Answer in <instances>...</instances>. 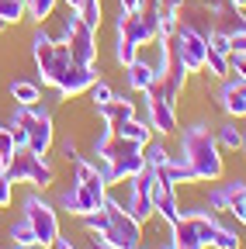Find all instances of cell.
<instances>
[{
  "label": "cell",
  "mask_w": 246,
  "mask_h": 249,
  "mask_svg": "<svg viewBox=\"0 0 246 249\" xmlns=\"http://www.w3.org/2000/svg\"><path fill=\"white\" fill-rule=\"evenodd\" d=\"M215 249H243V242H239V235L232 232V229H226V225H219V232H215V242H211Z\"/></svg>",
  "instance_id": "cell-30"
},
{
  "label": "cell",
  "mask_w": 246,
  "mask_h": 249,
  "mask_svg": "<svg viewBox=\"0 0 246 249\" xmlns=\"http://www.w3.org/2000/svg\"><path fill=\"white\" fill-rule=\"evenodd\" d=\"M11 242H14V246H38V239H35V229L28 225L24 218L11 225Z\"/></svg>",
  "instance_id": "cell-26"
},
{
  "label": "cell",
  "mask_w": 246,
  "mask_h": 249,
  "mask_svg": "<svg viewBox=\"0 0 246 249\" xmlns=\"http://www.w3.org/2000/svg\"><path fill=\"white\" fill-rule=\"evenodd\" d=\"M243 149H246V142H243Z\"/></svg>",
  "instance_id": "cell-43"
},
{
  "label": "cell",
  "mask_w": 246,
  "mask_h": 249,
  "mask_svg": "<svg viewBox=\"0 0 246 249\" xmlns=\"http://www.w3.org/2000/svg\"><path fill=\"white\" fill-rule=\"evenodd\" d=\"M215 142H219V149H243L246 132L236 124V118H229L226 124H219V135H215Z\"/></svg>",
  "instance_id": "cell-22"
},
{
  "label": "cell",
  "mask_w": 246,
  "mask_h": 249,
  "mask_svg": "<svg viewBox=\"0 0 246 249\" xmlns=\"http://www.w3.org/2000/svg\"><path fill=\"white\" fill-rule=\"evenodd\" d=\"M229 42H232V52L246 55V28H243V31H236V35H229Z\"/></svg>",
  "instance_id": "cell-35"
},
{
  "label": "cell",
  "mask_w": 246,
  "mask_h": 249,
  "mask_svg": "<svg viewBox=\"0 0 246 249\" xmlns=\"http://www.w3.org/2000/svg\"><path fill=\"white\" fill-rule=\"evenodd\" d=\"M111 132L121 135V139H129V142H139V145H146V142L152 139L149 121H139V118H129L125 124H118V128H111Z\"/></svg>",
  "instance_id": "cell-21"
},
{
  "label": "cell",
  "mask_w": 246,
  "mask_h": 249,
  "mask_svg": "<svg viewBox=\"0 0 246 249\" xmlns=\"http://www.w3.org/2000/svg\"><path fill=\"white\" fill-rule=\"evenodd\" d=\"M56 249H76V246H70L66 239H59V242H56Z\"/></svg>",
  "instance_id": "cell-40"
},
{
  "label": "cell",
  "mask_w": 246,
  "mask_h": 249,
  "mask_svg": "<svg viewBox=\"0 0 246 249\" xmlns=\"http://www.w3.org/2000/svg\"><path fill=\"white\" fill-rule=\"evenodd\" d=\"M97 80V62L94 66H80V62H73L70 66V73L59 80V97H80V93H87L90 90V83Z\"/></svg>",
  "instance_id": "cell-15"
},
{
  "label": "cell",
  "mask_w": 246,
  "mask_h": 249,
  "mask_svg": "<svg viewBox=\"0 0 246 249\" xmlns=\"http://www.w3.org/2000/svg\"><path fill=\"white\" fill-rule=\"evenodd\" d=\"M156 42L152 38V31L146 28L142 14H118V24H114V62L118 66H129V62L139 55L142 45Z\"/></svg>",
  "instance_id": "cell-8"
},
{
  "label": "cell",
  "mask_w": 246,
  "mask_h": 249,
  "mask_svg": "<svg viewBox=\"0 0 246 249\" xmlns=\"http://www.w3.org/2000/svg\"><path fill=\"white\" fill-rule=\"evenodd\" d=\"M94 160H104V173H101V177H104L108 187H114V183H121V180H132L135 173L146 170L142 145L114 135L111 128L94 142Z\"/></svg>",
  "instance_id": "cell-2"
},
{
  "label": "cell",
  "mask_w": 246,
  "mask_h": 249,
  "mask_svg": "<svg viewBox=\"0 0 246 249\" xmlns=\"http://www.w3.org/2000/svg\"><path fill=\"white\" fill-rule=\"evenodd\" d=\"M87 93H90V101H94V107H104V104L114 97V90H111V87H108L101 76H97L94 83H90V90H87Z\"/></svg>",
  "instance_id": "cell-29"
},
{
  "label": "cell",
  "mask_w": 246,
  "mask_h": 249,
  "mask_svg": "<svg viewBox=\"0 0 246 249\" xmlns=\"http://www.w3.org/2000/svg\"><path fill=\"white\" fill-rule=\"evenodd\" d=\"M229 73H232V76H239V80H246V55L229 52Z\"/></svg>",
  "instance_id": "cell-33"
},
{
  "label": "cell",
  "mask_w": 246,
  "mask_h": 249,
  "mask_svg": "<svg viewBox=\"0 0 246 249\" xmlns=\"http://www.w3.org/2000/svg\"><path fill=\"white\" fill-rule=\"evenodd\" d=\"M205 70H208L211 76H229V55L215 52V49L208 45V55H205Z\"/></svg>",
  "instance_id": "cell-25"
},
{
  "label": "cell",
  "mask_w": 246,
  "mask_h": 249,
  "mask_svg": "<svg viewBox=\"0 0 246 249\" xmlns=\"http://www.w3.org/2000/svg\"><path fill=\"white\" fill-rule=\"evenodd\" d=\"M125 208H129V214L135 218L139 225H142V222H149V218L156 214V211H152V204H149V197L139 191V187H132V183H129V201H125Z\"/></svg>",
  "instance_id": "cell-20"
},
{
  "label": "cell",
  "mask_w": 246,
  "mask_h": 249,
  "mask_svg": "<svg viewBox=\"0 0 246 249\" xmlns=\"http://www.w3.org/2000/svg\"><path fill=\"white\" fill-rule=\"evenodd\" d=\"M11 132H14V142L18 145H28L32 152L45 156L56 142V128H52V114L42 107V104H32V107H24L18 104L11 111Z\"/></svg>",
  "instance_id": "cell-5"
},
{
  "label": "cell",
  "mask_w": 246,
  "mask_h": 249,
  "mask_svg": "<svg viewBox=\"0 0 246 249\" xmlns=\"http://www.w3.org/2000/svg\"><path fill=\"white\" fill-rule=\"evenodd\" d=\"M121 70H125V83H129V87H132L135 93H146V90H149V83L160 76V73L152 70L146 59H139V55H135V59L129 62V66H121Z\"/></svg>",
  "instance_id": "cell-18"
},
{
  "label": "cell",
  "mask_w": 246,
  "mask_h": 249,
  "mask_svg": "<svg viewBox=\"0 0 246 249\" xmlns=\"http://www.w3.org/2000/svg\"><path fill=\"white\" fill-rule=\"evenodd\" d=\"M24 4H28V18L32 21H45V18H52L59 0H24Z\"/></svg>",
  "instance_id": "cell-28"
},
{
  "label": "cell",
  "mask_w": 246,
  "mask_h": 249,
  "mask_svg": "<svg viewBox=\"0 0 246 249\" xmlns=\"http://www.w3.org/2000/svg\"><path fill=\"white\" fill-rule=\"evenodd\" d=\"M160 173H163L173 187H177V183H180V187H184V183H201V180H198V173L191 170V163L184 160V156H170V160L160 166Z\"/></svg>",
  "instance_id": "cell-19"
},
{
  "label": "cell",
  "mask_w": 246,
  "mask_h": 249,
  "mask_svg": "<svg viewBox=\"0 0 246 249\" xmlns=\"http://www.w3.org/2000/svg\"><path fill=\"white\" fill-rule=\"evenodd\" d=\"M118 4H121V11H125V14H139V11H142V0H118Z\"/></svg>",
  "instance_id": "cell-36"
},
{
  "label": "cell",
  "mask_w": 246,
  "mask_h": 249,
  "mask_svg": "<svg viewBox=\"0 0 246 249\" xmlns=\"http://www.w3.org/2000/svg\"><path fill=\"white\" fill-rule=\"evenodd\" d=\"M219 107L229 114V118H246V80L239 76H229L219 90Z\"/></svg>",
  "instance_id": "cell-16"
},
{
  "label": "cell",
  "mask_w": 246,
  "mask_h": 249,
  "mask_svg": "<svg viewBox=\"0 0 246 249\" xmlns=\"http://www.w3.org/2000/svg\"><path fill=\"white\" fill-rule=\"evenodd\" d=\"M4 177L11 183H35V187H49L52 183V166L45 163V156L32 152L28 145H18L14 156L4 163Z\"/></svg>",
  "instance_id": "cell-9"
},
{
  "label": "cell",
  "mask_w": 246,
  "mask_h": 249,
  "mask_svg": "<svg viewBox=\"0 0 246 249\" xmlns=\"http://www.w3.org/2000/svg\"><path fill=\"white\" fill-rule=\"evenodd\" d=\"M24 18H28V4H24V0H0V21H4L7 28L24 21Z\"/></svg>",
  "instance_id": "cell-24"
},
{
  "label": "cell",
  "mask_w": 246,
  "mask_h": 249,
  "mask_svg": "<svg viewBox=\"0 0 246 249\" xmlns=\"http://www.w3.org/2000/svg\"><path fill=\"white\" fill-rule=\"evenodd\" d=\"M24 222L35 229V239H38V249H49L59 242V218L52 211V204H45L38 194H32L24 201Z\"/></svg>",
  "instance_id": "cell-12"
},
{
  "label": "cell",
  "mask_w": 246,
  "mask_h": 249,
  "mask_svg": "<svg viewBox=\"0 0 246 249\" xmlns=\"http://www.w3.org/2000/svg\"><path fill=\"white\" fill-rule=\"evenodd\" d=\"M63 4H66V7H70V11H80V7H83V4H87V0H63Z\"/></svg>",
  "instance_id": "cell-37"
},
{
  "label": "cell",
  "mask_w": 246,
  "mask_h": 249,
  "mask_svg": "<svg viewBox=\"0 0 246 249\" xmlns=\"http://www.w3.org/2000/svg\"><path fill=\"white\" fill-rule=\"evenodd\" d=\"M14 201V183L4 177V173H0V208H7Z\"/></svg>",
  "instance_id": "cell-34"
},
{
  "label": "cell",
  "mask_w": 246,
  "mask_h": 249,
  "mask_svg": "<svg viewBox=\"0 0 246 249\" xmlns=\"http://www.w3.org/2000/svg\"><path fill=\"white\" fill-rule=\"evenodd\" d=\"M170 229H173V235H170L167 249H208L215 242V232H219V218L205 214V211H188Z\"/></svg>",
  "instance_id": "cell-7"
},
{
  "label": "cell",
  "mask_w": 246,
  "mask_h": 249,
  "mask_svg": "<svg viewBox=\"0 0 246 249\" xmlns=\"http://www.w3.org/2000/svg\"><path fill=\"white\" fill-rule=\"evenodd\" d=\"M14 249H38V246H14Z\"/></svg>",
  "instance_id": "cell-41"
},
{
  "label": "cell",
  "mask_w": 246,
  "mask_h": 249,
  "mask_svg": "<svg viewBox=\"0 0 246 249\" xmlns=\"http://www.w3.org/2000/svg\"><path fill=\"white\" fill-rule=\"evenodd\" d=\"M229 7H236V11H246V0H229Z\"/></svg>",
  "instance_id": "cell-38"
},
{
  "label": "cell",
  "mask_w": 246,
  "mask_h": 249,
  "mask_svg": "<svg viewBox=\"0 0 246 249\" xmlns=\"http://www.w3.org/2000/svg\"><path fill=\"white\" fill-rule=\"evenodd\" d=\"M63 38L70 45L73 62H80V66H94L97 62V28H90L76 11H70L63 21Z\"/></svg>",
  "instance_id": "cell-10"
},
{
  "label": "cell",
  "mask_w": 246,
  "mask_h": 249,
  "mask_svg": "<svg viewBox=\"0 0 246 249\" xmlns=\"http://www.w3.org/2000/svg\"><path fill=\"white\" fill-rule=\"evenodd\" d=\"M11 97H14V104L32 107V104L42 101V90H38V83H32V80H14V83H11Z\"/></svg>",
  "instance_id": "cell-23"
},
{
  "label": "cell",
  "mask_w": 246,
  "mask_h": 249,
  "mask_svg": "<svg viewBox=\"0 0 246 249\" xmlns=\"http://www.w3.org/2000/svg\"><path fill=\"white\" fill-rule=\"evenodd\" d=\"M167 38L177 45V52H180V59H184V66H188V73H201V70H205V55H208V31L194 28L191 21H184V24H177V28H173V35H167Z\"/></svg>",
  "instance_id": "cell-11"
},
{
  "label": "cell",
  "mask_w": 246,
  "mask_h": 249,
  "mask_svg": "<svg viewBox=\"0 0 246 249\" xmlns=\"http://www.w3.org/2000/svg\"><path fill=\"white\" fill-rule=\"evenodd\" d=\"M142 156H146V166H156V170H160V166H163V163L170 160V152H167V149H163L160 142H152V139H149V142L142 145Z\"/></svg>",
  "instance_id": "cell-27"
},
{
  "label": "cell",
  "mask_w": 246,
  "mask_h": 249,
  "mask_svg": "<svg viewBox=\"0 0 246 249\" xmlns=\"http://www.w3.org/2000/svg\"><path fill=\"white\" fill-rule=\"evenodd\" d=\"M83 229L97 242L121 246V249H139V239H142V225L129 214V208L121 201H114V197H104V204L94 214H83Z\"/></svg>",
  "instance_id": "cell-1"
},
{
  "label": "cell",
  "mask_w": 246,
  "mask_h": 249,
  "mask_svg": "<svg viewBox=\"0 0 246 249\" xmlns=\"http://www.w3.org/2000/svg\"><path fill=\"white\" fill-rule=\"evenodd\" d=\"M97 114L104 118V128H118V124H125L129 118H135V104L114 93V97H111L104 107H97Z\"/></svg>",
  "instance_id": "cell-17"
},
{
  "label": "cell",
  "mask_w": 246,
  "mask_h": 249,
  "mask_svg": "<svg viewBox=\"0 0 246 249\" xmlns=\"http://www.w3.org/2000/svg\"><path fill=\"white\" fill-rule=\"evenodd\" d=\"M94 249H121V246H108V242H97L94 239Z\"/></svg>",
  "instance_id": "cell-39"
},
{
  "label": "cell",
  "mask_w": 246,
  "mask_h": 249,
  "mask_svg": "<svg viewBox=\"0 0 246 249\" xmlns=\"http://www.w3.org/2000/svg\"><path fill=\"white\" fill-rule=\"evenodd\" d=\"M4 28H7V24H4V21H0V31H4Z\"/></svg>",
  "instance_id": "cell-42"
},
{
  "label": "cell",
  "mask_w": 246,
  "mask_h": 249,
  "mask_svg": "<svg viewBox=\"0 0 246 249\" xmlns=\"http://www.w3.org/2000/svg\"><path fill=\"white\" fill-rule=\"evenodd\" d=\"M76 14H80L90 28H101V0H87V4H83Z\"/></svg>",
  "instance_id": "cell-32"
},
{
  "label": "cell",
  "mask_w": 246,
  "mask_h": 249,
  "mask_svg": "<svg viewBox=\"0 0 246 249\" xmlns=\"http://www.w3.org/2000/svg\"><path fill=\"white\" fill-rule=\"evenodd\" d=\"M14 149H18V142H14L11 124H0V163H7V160H11Z\"/></svg>",
  "instance_id": "cell-31"
},
{
  "label": "cell",
  "mask_w": 246,
  "mask_h": 249,
  "mask_svg": "<svg viewBox=\"0 0 246 249\" xmlns=\"http://www.w3.org/2000/svg\"><path fill=\"white\" fill-rule=\"evenodd\" d=\"M108 197V183L104 177L97 173V166L83 160V156H76L73 160V183L63 191V197H59V204H63L70 214L83 218V214H94Z\"/></svg>",
  "instance_id": "cell-3"
},
{
  "label": "cell",
  "mask_w": 246,
  "mask_h": 249,
  "mask_svg": "<svg viewBox=\"0 0 246 249\" xmlns=\"http://www.w3.org/2000/svg\"><path fill=\"white\" fill-rule=\"evenodd\" d=\"M32 55H35V66H38L45 87H59V80H63L70 73V66H73V55H70L66 38H52L49 31H35Z\"/></svg>",
  "instance_id": "cell-6"
},
{
  "label": "cell",
  "mask_w": 246,
  "mask_h": 249,
  "mask_svg": "<svg viewBox=\"0 0 246 249\" xmlns=\"http://www.w3.org/2000/svg\"><path fill=\"white\" fill-rule=\"evenodd\" d=\"M146 111H149V128L160 135H173L177 132V104H170L167 97L146 90Z\"/></svg>",
  "instance_id": "cell-14"
},
{
  "label": "cell",
  "mask_w": 246,
  "mask_h": 249,
  "mask_svg": "<svg viewBox=\"0 0 246 249\" xmlns=\"http://www.w3.org/2000/svg\"><path fill=\"white\" fill-rule=\"evenodd\" d=\"M208 208L211 211H229L246 225V183L243 180H229L222 187H215L208 194Z\"/></svg>",
  "instance_id": "cell-13"
},
{
  "label": "cell",
  "mask_w": 246,
  "mask_h": 249,
  "mask_svg": "<svg viewBox=\"0 0 246 249\" xmlns=\"http://www.w3.org/2000/svg\"><path fill=\"white\" fill-rule=\"evenodd\" d=\"M180 156L191 163V170L198 173V180L205 183H215L222 180L226 173V163H222V149L215 142V135L208 132V124H191V128H184L180 135Z\"/></svg>",
  "instance_id": "cell-4"
}]
</instances>
